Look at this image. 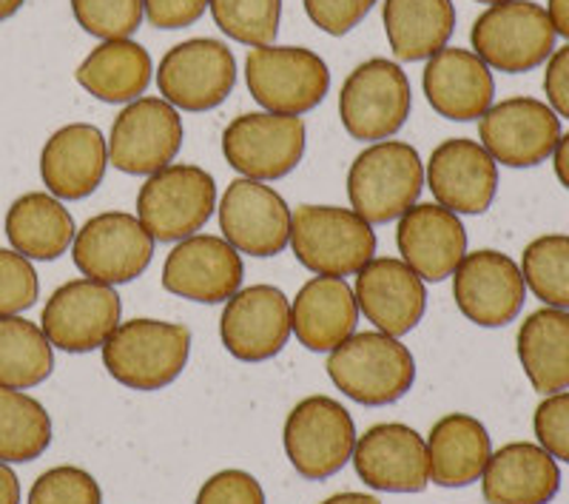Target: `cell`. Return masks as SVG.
Returning <instances> with one entry per match:
<instances>
[{
  "label": "cell",
  "instance_id": "obj_1",
  "mask_svg": "<svg viewBox=\"0 0 569 504\" xmlns=\"http://www.w3.org/2000/svg\"><path fill=\"white\" fill-rule=\"evenodd\" d=\"M328 376L348 399L359 405H393L413 388L416 363L399 336L382 330H356L328 354Z\"/></svg>",
  "mask_w": 569,
  "mask_h": 504
},
{
  "label": "cell",
  "instance_id": "obj_2",
  "mask_svg": "<svg viewBox=\"0 0 569 504\" xmlns=\"http://www.w3.org/2000/svg\"><path fill=\"white\" fill-rule=\"evenodd\" d=\"M103 365L131 391H162L182 374L191 354V330L182 323L137 317L120 323L106 339Z\"/></svg>",
  "mask_w": 569,
  "mask_h": 504
},
{
  "label": "cell",
  "instance_id": "obj_3",
  "mask_svg": "<svg viewBox=\"0 0 569 504\" xmlns=\"http://www.w3.org/2000/svg\"><path fill=\"white\" fill-rule=\"evenodd\" d=\"M421 188H425V162L410 142H373L350 162V206L370 226L399 220L401 214L419 202Z\"/></svg>",
  "mask_w": 569,
  "mask_h": 504
},
{
  "label": "cell",
  "instance_id": "obj_4",
  "mask_svg": "<svg viewBox=\"0 0 569 504\" xmlns=\"http://www.w3.org/2000/svg\"><path fill=\"white\" fill-rule=\"evenodd\" d=\"M291 248L317 277H350L373 259L376 231L353 208L299 206L291 214Z\"/></svg>",
  "mask_w": 569,
  "mask_h": 504
},
{
  "label": "cell",
  "instance_id": "obj_5",
  "mask_svg": "<svg viewBox=\"0 0 569 504\" xmlns=\"http://www.w3.org/2000/svg\"><path fill=\"white\" fill-rule=\"evenodd\" d=\"M217 208V182L206 168L171 162L140 186L137 220L154 243H180L194 237Z\"/></svg>",
  "mask_w": 569,
  "mask_h": 504
},
{
  "label": "cell",
  "instance_id": "obj_6",
  "mask_svg": "<svg viewBox=\"0 0 569 504\" xmlns=\"http://www.w3.org/2000/svg\"><path fill=\"white\" fill-rule=\"evenodd\" d=\"M556 29L547 9L532 0H507L487 7L470 29L472 52L490 69L525 75L538 69L556 52Z\"/></svg>",
  "mask_w": 569,
  "mask_h": 504
},
{
  "label": "cell",
  "instance_id": "obj_7",
  "mask_svg": "<svg viewBox=\"0 0 569 504\" xmlns=\"http://www.w3.org/2000/svg\"><path fill=\"white\" fill-rule=\"evenodd\" d=\"M246 83L262 111L299 117L328 98L330 71L302 46H253L246 58Z\"/></svg>",
  "mask_w": 569,
  "mask_h": 504
},
{
  "label": "cell",
  "instance_id": "obj_8",
  "mask_svg": "<svg viewBox=\"0 0 569 504\" xmlns=\"http://www.w3.org/2000/svg\"><path fill=\"white\" fill-rule=\"evenodd\" d=\"M282 447L293 471L308 482H325L353 456L356 425L348 407L330 396H308L288 414Z\"/></svg>",
  "mask_w": 569,
  "mask_h": 504
},
{
  "label": "cell",
  "instance_id": "obj_9",
  "mask_svg": "<svg viewBox=\"0 0 569 504\" xmlns=\"http://www.w3.org/2000/svg\"><path fill=\"white\" fill-rule=\"evenodd\" d=\"M410 80L399 63L365 60L348 75L339 91V117L353 140H390L410 117Z\"/></svg>",
  "mask_w": 569,
  "mask_h": 504
},
{
  "label": "cell",
  "instance_id": "obj_10",
  "mask_svg": "<svg viewBox=\"0 0 569 504\" xmlns=\"http://www.w3.org/2000/svg\"><path fill=\"white\" fill-rule=\"evenodd\" d=\"M305 142L302 117L248 111L233 117L222 131V155L248 180L271 182L288 177L302 162Z\"/></svg>",
  "mask_w": 569,
  "mask_h": 504
},
{
  "label": "cell",
  "instance_id": "obj_11",
  "mask_svg": "<svg viewBox=\"0 0 569 504\" xmlns=\"http://www.w3.org/2000/svg\"><path fill=\"white\" fill-rule=\"evenodd\" d=\"M123 317L114 285L80 277L69 279L49 297L40 314V328L52 348L66 354H89L103 348Z\"/></svg>",
  "mask_w": 569,
  "mask_h": 504
},
{
  "label": "cell",
  "instance_id": "obj_12",
  "mask_svg": "<svg viewBox=\"0 0 569 504\" xmlns=\"http://www.w3.org/2000/svg\"><path fill=\"white\" fill-rule=\"evenodd\" d=\"M237 58L222 40H182L157 66V89L182 111H211L233 91Z\"/></svg>",
  "mask_w": 569,
  "mask_h": 504
},
{
  "label": "cell",
  "instance_id": "obj_13",
  "mask_svg": "<svg viewBox=\"0 0 569 504\" xmlns=\"http://www.w3.org/2000/svg\"><path fill=\"white\" fill-rule=\"evenodd\" d=\"M71 257L80 274L106 285L134 283L154 259V237L137 217L126 211H106L83 223Z\"/></svg>",
  "mask_w": 569,
  "mask_h": 504
},
{
  "label": "cell",
  "instance_id": "obj_14",
  "mask_svg": "<svg viewBox=\"0 0 569 504\" xmlns=\"http://www.w3.org/2000/svg\"><path fill=\"white\" fill-rule=\"evenodd\" d=\"M182 149V117L169 100L137 98L114 117L109 162L123 175L149 177L171 166Z\"/></svg>",
  "mask_w": 569,
  "mask_h": 504
},
{
  "label": "cell",
  "instance_id": "obj_15",
  "mask_svg": "<svg viewBox=\"0 0 569 504\" xmlns=\"http://www.w3.org/2000/svg\"><path fill=\"white\" fill-rule=\"evenodd\" d=\"M453 299L472 325L505 328L525 308V274L516 259L492 248L465 254L453 271Z\"/></svg>",
  "mask_w": 569,
  "mask_h": 504
},
{
  "label": "cell",
  "instance_id": "obj_16",
  "mask_svg": "<svg viewBox=\"0 0 569 504\" xmlns=\"http://www.w3.org/2000/svg\"><path fill=\"white\" fill-rule=\"evenodd\" d=\"M481 146L501 166L532 168L552 157L561 140V117L536 98L492 103L479 117Z\"/></svg>",
  "mask_w": 569,
  "mask_h": 504
},
{
  "label": "cell",
  "instance_id": "obj_17",
  "mask_svg": "<svg viewBox=\"0 0 569 504\" xmlns=\"http://www.w3.org/2000/svg\"><path fill=\"white\" fill-rule=\"evenodd\" d=\"M246 266L240 251L222 237L194 234L180 239L162 266V288L180 299L217 305L242 288Z\"/></svg>",
  "mask_w": 569,
  "mask_h": 504
},
{
  "label": "cell",
  "instance_id": "obj_18",
  "mask_svg": "<svg viewBox=\"0 0 569 504\" xmlns=\"http://www.w3.org/2000/svg\"><path fill=\"white\" fill-rule=\"evenodd\" d=\"M291 208L277 188L237 177L220 200V231L240 254L277 257L291 243Z\"/></svg>",
  "mask_w": 569,
  "mask_h": 504
},
{
  "label": "cell",
  "instance_id": "obj_19",
  "mask_svg": "<svg viewBox=\"0 0 569 504\" xmlns=\"http://www.w3.org/2000/svg\"><path fill=\"white\" fill-rule=\"evenodd\" d=\"M291 334V303L277 285L240 288L222 310V345L240 363L273 359L288 345Z\"/></svg>",
  "mask_w": 569,
  "mask_h": 504
},
{
  "label": "cell",
  "instance_id": "obj_20",
  "mask_svg": "<svg viewBox=\"0 0 569 504\" xmlns=\"http://www.w3.org/2000/svg\"><path fill=\"white\" fill-rule=\"evenodd\" d=\"M356 473L382 493H421L430 485V456L419 431L401 422L368 427L353 447Z\"/></svg>",
  "mask_w": 569,
  "mask_h": 504
},
{
  "label": "cell",
  "instance_id": "obj_21",
  "mask_svg": "<svg viewBox=\"0 0 569 504\" xmlns=\"http://www.w3.org/2000/svg\"><path fill=\"white\" fill-rule=\"evenodd\" d=\"M356 305L376 330L405 336L427 310L425 279L396 257H373L356 274Z\"/></svg>",
  "mask_w": 569,
  "mask_h": 504
},
{
  "label": "cell",
  "instance_id": "obj_22",
  "mask_svg": "<svg viewBox=\"0 0 569 504\" xmlns=\"http://www.w3.org/2000/svg\"><path fill=\"white\" fill-rule=\"evenodd\" d=\"M427 188L453 214H485L498 191V162L476 140L453 137L427 160Z\"/></svg>",
  "mask_w": 569,
  "mask_h": 504
},
{
  "label": "cell",
  "instance_id": "obj_23",
  "mask_svg": "<svg viewBox=\"0 0 569 504\" xmlns=\"http://www.w3.org/2000/svg\"><path fill=\"white\" fill-rule=\"evenodd\" d=\"M396 246L401 263H408L425 283H441L453 277L467 254L465 223L439 202H416L399 217Z\"/></svg>",
  "mask_w": 569,
  "mask_h": 504
},
{
  "label": "cell",
  "instance_id": "obj_24",
  "mask_svg": "<svg viewBox=\"0 0 569 504\" xmlns=\"http://www.w3.org/2000/svg\"><path fill=\"white\" fill-rule=\"evenodd\" d=\"M421 89L436 115L456 123L479 120L496 98L490 66L470 49H450V46L427 60L421 71Z\"/></svg>",
  "mask_w": 569,
  "mask_h": 504
},
{
  "label": "cell",
  "instance_id": "obj_25",
  "mask_svg": "<svg viewBox=\"0 0 569 504\" xmlns=\"http://www.w3.org/2000/svg\"><path fill=\"white\" fill-rule=\"evenodd\" d=\"M109 166V142L91 123H69L54 131L40 151V177L58 200L94 195Z\"/></svg>",
  "mask_w": 569,
  "mask_h": 504
},
{
  "label": "cell",
  "instance_id": "obj_26",
  "mask_svg": "<svg viewBox=\"0 0 569 504\" xmlns=\"http://www.w3.org/2000/svg\"><path fill=\"white\" fill-rule=\"evenodd\" d=\"M561 491V467L532 442H510L490 453L481 473L487 504H550Z\"/></svg>",
  "mask_w": 569,
  "mask_h": 504
},
{
  "label": "cell",
  "instance_id": "obj_27",
  "mask_svg": "<svg viewBox=\"0 0 569 504\" xmlns=\"http://www.w3.org/2000/svg\"><path fill=\"white\" fill-rule=\"evenodd\" d=\"M359 305L345 277H313L291 303V325L299 343L317 354H330L356 334Z\"/></svg>",
  "mask_w": 569,
  "mask_h": 504
},
{
  "label": "cell",
  "instance_id": "obj_28",
  "mask_svg": "<svg viewBox=\"0 0 569 504\" xmlns=\"http://www.w3.org/2000/svg\"><path fill=\"white\" fill-rule=\"evenodd\" d=\"M492 445L487 427L470 414H447L427 434L430 482L439 487H467L479 482Z\"/></svg>",
  "mask_w": 569,
  "mask_h": 504
},
{
  "label": "cell",
  "instance_id": "obj_29",
  "mask_svg": "<svg viewBox=\"0 0 569 504\" xmlns=\"http://www.w3.org/2000/svg\"><path fill=\"white\" fill-rule=\"evenodd\" d=\"M151 75L154 63L149 49L131 38L103 40L74 71L78 83L103 103H131L142 98L151 86Z\"/></svg>",
  "mask_w": 569,
  "mask_h": 504
},
{
  "label": "cell",
  "instance_id": "obj_30",
  "mask_svg": "<svg viewBox=\"0 0 569 504\" xmlns=\"http://www.w3.org/2000/svg\"><path fill=\"white\" fill-rule=\"evenodd\" d=\"M516 350L538 394L569 391V310H532L518 328Z\"/></svg>",
  "mask_w": 569,
  "mask_h": 504
},
{
  "label": "cell",
  "instance_id": "obj_31",
  "mask_svg": "<svg viewBox=\"0 0 569 504\" xmlns=\"http://www.w3.org/2000/svg\"><path fill=\"white\" fill-rule=\"evenodd\" d=\"M385 34L401 63L433 58L456 32L453 0H385Z\"/></svg>",
  "mask_w": 569,
  "mask_h": 504
},
{
  "label": "cell",
  "instance_id": "obj_32",
  "mask_svg": "<svg viewBox=\"0 0 569 504\" xmlns=\"http://www.w3.org/2000/svg\"><path fill=\"white\" fill-rule=\"evenodd\" d=\"M3 228H7L14 251L27 259H40V263H49V259L66 254L78 234L74 217L63 206V200L43 195V191H29V195L18 197L9 206Z\"/></svg>",
  "mask_w": 569,
  "mask_h": 504
},
{
  "label": "cell",
  "instance_id": "obj_33",
  "mask_svg": "<svg viewBox=\"0 0 569 504\" xmlns=\"http://www.w3.org/2000/svg\"><path fill=\"white\" fill-rule=\"evenodd\" d=\"M54 370V348L29 319L0 317V388L27 391Z\"/></svg>",
  "mask_w": 569,
  "mask_h": 504
},
{
  "label": "cell",
  "instance_id": "obj_34",
  "mask_svg": "<svg viewBox=\"0 0 569 504\" xmlns=\"http://www.w3.org/2000/svg\"><path fill=\"white\" fill-rule=\"evenodd\" d=\"M52 445V416L34 396L0 388V462L23 465Z\"/></svg>",
  "mask_w": 569,
  "mask_h": 504
},
{
  "label": "cell",
  "instance_id": "obj_35",
  "mask_svg": "<svg viewBox=\"0 0 569 504\" xmlns=\"http://www.w3.org/2000/svg\"><path fill=\"white\" fill-rule=\"evenodd\" d=\"M525 283L547 308L569 310V237L543 234L521 254Z\"/></svg>",
  "mask_w": 569,
  "mask_h": 504
},
{
  "label": "cell",
  "instance_id": "obj_36",
  "mask_svg": "<svg viewBox=\"0 0 569 504\" xmlns=\"http://www.w3.org/2000/svg\"><path fill=\"white\" fill-rule=\"evenodd\" d=\"M217 27L246 46H271L279 34L282 0H208Z\"/></svg>",
  "mask_w": 569,
  "mask_h": 504
},
{
  "label": "cell",
  "instance_id": "obj_37",
  "mask_svg": "<svg viewBox=\"0 0 569 504\" xmlns=\"http://www.w3.org/2000/svg\"><path fill=\"white\" fill-rule=\"evenodd\" d=\"M71 12L83 32L100 40H123L140 29L142 0H71Z\"/></svg>",
  "mask_w": 569,
  "mask_h": 504
},
{
  "label": "cell",
  "instance_id": "obj_38",
  "mask_svg": "<svg viewBox=\"0 0 569 504\" xmlns=\"http://www.w3.org/2000/svg\"><path fill=\"white\" fill-rule=\"evenodd\" d=\"M29 504H103V491L83 467L60 465L40 473L29 491Z\"/></svg>",
  "mask_w": 569,
  "mask_h": 504
},
{
  "label": "cell",
  "instance_id": "obj_39",
  "mask_svg": "<svg viewBox=\"0 0 569 504\" xmlns=\"http://www.w3.org/2000/svg\"><path fill=\"white\" fill-rule=\"evenodd\" d=\"M40 279L32 259L14 248H0V317H18L38 303Z\"/></svg>",
  "mask_w": 569,
  "mask_h": 504
},
{
  "label": "cell",
  "instance_id": "obj_40",
  "mask_svg": "<svg viewBox=\"0 0 569 504\" xmlns=\"http://www.w3.org/2000/svg\"><path fill=\"white\" fill-rule=\"evenodd\" d=\"M532 431L538 436V445L550 453L552 459L569 465V391L550 394L536 407Z\"/></svg>",
  "mask_w": 569,
  "mask_h": 504
},
{
  "label": "cell",
  "instance_id": "obj_41",
  "mask_svg": "<svg viewBox=\"0 0 569 504\" xmlns=\"http://www.w3.org/2000/svg\"><path fill=\"white\" fill-rule=\"evenodd\" d=\"M194 504H268V498L251 473L228 467L202 482Z\"/></svg>",
  "mask_w": 569,
  "mask_h": 504
},
{
  "label": "cell",
  "instance_id": "obj_42",
  "mask_svg": "<svg viewBox=\"0 0 569 504\" xmlns=\"http://www.w3.org/2000/svg\"><path fill=\"white\" fill-rule=\"evenodd\" d=\"M302 3L313 27L333 38H342L350 29L359 27L376 7V0H302Z\"/></svg>",
  "mask_w": 569,
  "mask_h": 504
},
{
  "label": "cell",
  "instance_id": "obj_43",
  "mask_svg": "<svg viewBox=\"0 0 569 504\" xmlns=\"http://www.w3.org/2000/svg\"><path fill=\"white\" fill-rule=\"evenodd\" d=\"M208 0H142V12L157 29H186L206 14Z\"/></svg>",
  "mask_w": 569,
  "mask_h": 504
},
{
  "label": "cell",
  "instance_id": "obj_44",
  "mask_svg": "<svg viewBox=\"0 0 569 504\" xmlns=\"http://www.w3.org/2000/svg\"><path fill=\"white\" fill-rule=\"evenodd\" d=\"M543 95L558 117L569 120V43L556 49L543 71Z\"/></svg>",
  "mask_w": 569,
  "mask_h": 504
},
{
  "label": "cell",
  "instance_id": "obj_45",
  "mask_svg": "<svg viewBox=\"0 0 569 504\" xmlns=\"http://www.w3.org/2000/svg\"><path fill=\"white\" fill-rule=\"evenodd\" d=\"M0 504H20V478L7 462H0Z\"/></svg>",
  "mask_w": 569,
  "mask_h": 504
},
{
  "label": "cell",
  "instance_id": "obj_46",
  "mask_svg": "<svg viewBox=\"0 0 569 504\" xmlns=\"http://www.w3.org/2000/svg\"><path fill=\"white\" fill-rule=\"evenodd\" d=\"M547 18L556 34L569 40V0H547Z\"/></svg>",
  "mask_w": 569,
  "mask_h": 504
},
{
  "label": "cell",
  "instance_id": "obj_47",
  "mask_svg": "<svg viewBox=\"0 0 569 504\" xmlns=\"http://www.w3.org/2000/svg\"><path fill=\"white\" fill-rule=\"evenodd\" d=\"M552 166H556L558 182L569 191V131L567 135H561L556 151H552Z\"/></svg>",
  "mask_w": 569,
  "mask_h": 504
},
{
  "label": "cell",
  "instance_id": "obj_48",
  "mask_svg": "<svg viewBox=\"0 0 569 504\" xmlns=\"http://www.w3.org/2000/svg\"><path fill=\"white\" fill-rule=\"evenodd\" d=\"M322 504H382L370 493H337V496L325 498Z\"/></svg>",
  "mask_w": 569,
  "mask_h": 504
},
{
  "label": "cell",
  "instance_id": "obj_49",
  "mask_svg": "<svg viewBox=\"0 0 569 504\" xmlns=\"http://www.w3.org/2000/svg\"><path fill=\"white\" fill-rule=\"evenodd\" d=\"M23 3H27V0H0V23L12 18V14H18V9L23 7Z\"/></svg>",
  "mask_w": 569,
  "mask_h": 504
},
{
  "label": "cell",
  "instance_id": "obj_50",
  "mask_svg": "<svg viewBox=\"0 0 569 504\" xmlns=\"http://www.w3.org/2000/svg\"><path fill=\"white\" fill-rule=\"evenodd\" d=\"M476 3H487V7H496V3H507V0H476Z\"/></svg>",
  "mask_w": 569,
  "mask_h": 504
}]
</instances>
